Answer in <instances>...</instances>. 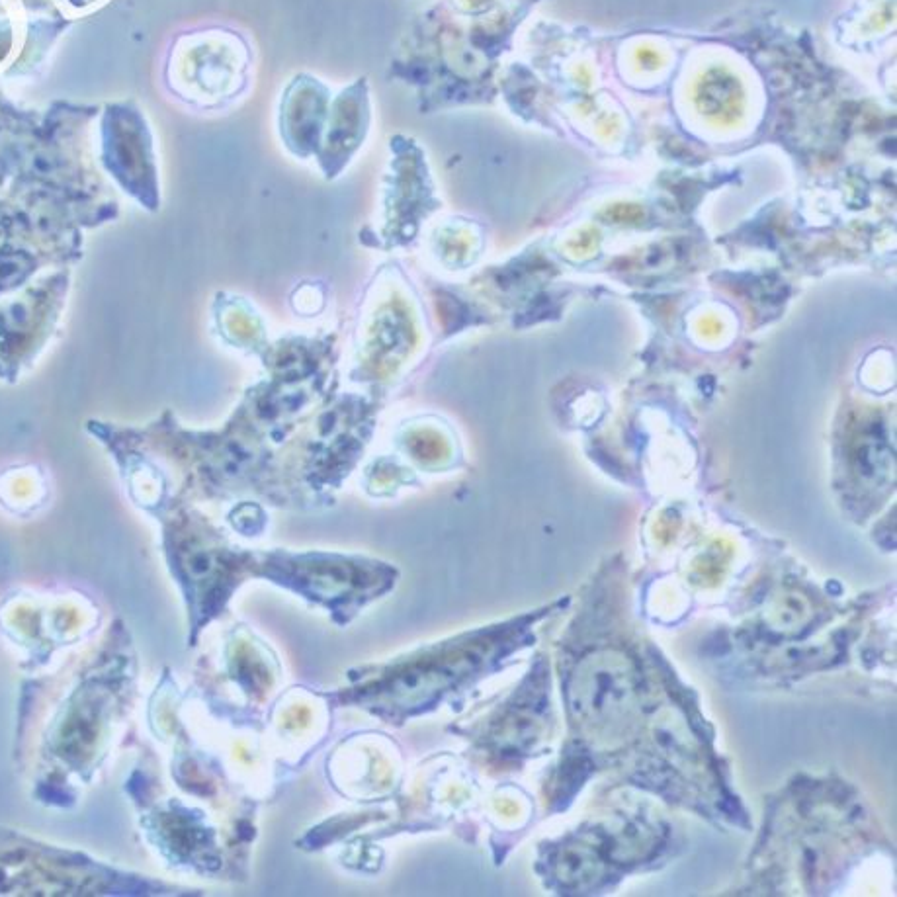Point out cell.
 <instances>
[{"instance_id":"obj_1","label":"cell","mask_w":897,"mask_h":897,"mask_svg":"<svg viewBox=\"0 0 897 897\" xmlns=\"http://www.w3.org/2000/svg\"><path fill=\"white\" fill-rule=\"evenodd\" d=\"M741 90L737 81L724 71H712L700 85L698 102L708 114H726L737 108Z\"/></svg>"}]
</instances>
